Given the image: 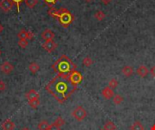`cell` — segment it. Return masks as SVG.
I'll list each match as a JSON object with an SVG mask.
<instances>
[{"label":"cell","mask_w":155,"mask_h":130,"mask_svg":"<svg viewBox=\"0 0 155 130\" xmlns=\"http://www.w3.org/2000/svg\"><path fill=\"white\" fill-rule=\"evenodd\" d=\"M49 7H53L59 0H43Z\"/></svg>","instance_id":"obj_29"},{"label":"cell","mask_w":155,"mask_h":130,"mask_svg":"<svg viewBox=\"0 0 155 130\" xmlns=\"http://www.w3.org/2000/svg\"><path fill=\"white\" fill-rule=\"evenodd\" d=\"M48 130H61V127H59V126L56 125L55 123H53L52 125H50L49 129Z\"/></svg>","instance_id":"obj_30"},{"label":"cell","mask_w":155,"mask_h":130,"mask_svg":"<svg viewBox=\"0 0 155 130\" xmlns=\"http://www.w3.org/2000/svg\"><path fill=\"white\" fill-rule=\"evenodd\" d=\"M45 90L59 102L64 103L76 90L68 78L56 75L45 87Z\"/></svg>","instance_id":"obj_1"},{"label":"cell","mask_w":155,"mask_h":130,"mask_svg":"<svg viewBox=\"0 0 155 130\" xmlns=\"http://www.w3.org/2000/svg\"><path fill=\"white\" fill-rule=\"evenodd\" d=\"M83 64L85 66V67H90L92 64H93V60L89 57V56H86L84 58L83 60Z\"/></svg>","instance_id":"obj_24"},{"label":"cell","mask_w":155,"mask_h":130,"mask_svg":"<svg viewBox=\"0 0 155 130\" xmlns=\"http://www.w3.org/2000/svg\"><path fill=\"white\" fill-rule=\"evenodd\" d=\"M54 123H55L56 125H58L59 127H63V126L65 124V121H64V119L62 117H58V118L55 119Z\"/></svg>","instance_id":"obj_27"},{"label":"cell","mask_w":155,"mask_h":130,"mask_svg":"<svg viewBox=\"0 0 155 130\" xmlns=\"http://www.w3.org/2000/svg\"><path fill=\"white\" fill-rule=\"evenodd\" d=\"M104 130H116V125L113 121H108L104 125Z\"/></svg>","instance_id":"obj_20"},{"label":"cell","mask_w":155,"mask_h":130,"mask_svg":"<svg viewBox=\"0 0 155 130\" xmlns=\"http://www.w3.org/2000/svg\"><path fill=\"white\" fill-rule=\"evenodd\" d=\"M25 98H26V100L28 101L32 100L39 99V93L35 90H29L28 92L25 93Z\"/></svg>","instance_id":"obj_14"},{"label":"cell","mask_w":155,"mask_h":130,"mask_svg":"<svg viewBox=\"0 0 155 130\" xmlns=\"http://www.w3.org/2000/svg\"><path fill=\"white\" fill-rule=\"evenodd\" d=\"M103 130H104V129H103Z\"/></svg>","instance_id":"obj_41"},{"label":"cell","mask_w":155,"mask_h":130,"mask_svg":"<svg viewBox=\"0 0 155 130\" xmlns=\"http://www.w3.org/2000/svg\"><path fill=\"white\" fill-rule=\"evenodd\" d=\"M101 2H102L104 5H109V4L112 2V0H101Z\"/></svg>","instance_id":"obj_35"},{"label":"cell","mask_w":155,"mask_h":130,"mask_svg":"<svg viewBox=\"0 0 155 130\" xmlns=\"http://www.w3.org/2000/svg\"><path fill=\"white\" fill-rule=\"evenodd\" d=\"M122 73L124 77L129 78L134 74V69L132 66L130 65H125L123 69H122Z\"/></svg>","instance_id":"obj_13"},{"label":"cell","mask_w":155,"mask_h":130,"mask_svg":"<svg viewBox=\"0 0 155 130\" xmlns=\"http://www.w3.org/2000/svg\"><path fill=\"white\" fill-rule=\"evenodd\" d=\"M136 73H137V75H138L139 77H141V78H145V77L148 75V73H150V71H149V69H148L145 65H141V66H139V67L137 68Z\"/></svg>","instance_id":"obj_9"},{"label":"cell","mask_w":155,"mask_h":130,"mask_svg":"<svg viewBox=\"0 0 155 130\" xmlns=\"http://www.w3.org/2000/svg\"><path fill=\"white\" fill-rule=\"evenodd\" d=\"M72 116L77 121H83L87 116V112L83 106H77L72 112Z\"/></svg>","instance_id":"obj_4"},{"label":"cell","mask_w":155,"mask_h":130,"mask_svg":"<svg viewBox=\"0 0 155 130\" xmlns=\"http://www.w3.org/2000/svg\"><path fill=\"white\" fill-rule=\"evenodd\" d=\"M86 2H88V3H90V2H93L94 0H85Z\"/></svg>","instance_id":"obj_39"},{"label":"cell","mask_w":155,"mask_h":130,"mask_svg":"<svg viewBox=\"0 0 155 130\" xmlns=\"http://www.w3.org/2000/svg\"><path fill=\"white\" fill-rule=\"evenodd\" d=\"M150 73L152 74V76L155 79V65H153V66L152 67V69L150 70Z\"/></svg>","instance_id":"obj_34"},{"label":"cell","mask_w":155,"mask_h":130,"mask_svg":"<svg viewBox=\"0 0 155 130\" xmlns=\"http://www.w3.org/2000/svg\"><path fill=\"white\" fill-rule=\"evenodd\" d=\"M4 31V26L0 24V33H2Z\"/></svg>","instance_id":"obj_36"},{"label":"cell","mask_w":155,"mask_h":130,"mask_svg":"<svg viewBox=\"0 0 155 130\" xmlns=\"http://www.w3.org/2000/svg\"><path fill=\"white\" fill-rule=\"evenodd\" d=\"M28 104L31 108L33 109H37V107L40 105V100L39 99H35V100H32L28 101Z\"/></svg>","instance_id":"obj_23"},{"label":"cell","mask_w":155,"mask_h":130,"mask_svg":"<svg viewBox=\"0 0 155 130\" xmlns=\"http://www.w3.org/2000/svg\"><path fill=\"white\" fill-rule=\"evenodd\" d=\"M49 127H50V125L48 124V122L46 120H43L38 124L37 128H38V130H48Z\"/></svg>","instance_id":"obj_16"},{"label":"cell","mask_w":155,"mask_h":130,"mask_svg":"<svg viewBox=\"0 0 155 130\" xmlns=\"http://www.w3.org/2000/svg\"><path fill=\"white\" fill-rule=\"evenodd\" d=\"M21 130H30V129H29L28 128H23Z\"/></svg>","instance_id":"obj_38"},{"label":"cell","mask_w":155,"mask_h":130,"mask_svg":"<svg viewBox=\"0 0 155 130\" xmlns=\"http://www.w3.org/2000/svg\"><path fill=\"white\" fill-rule=\"evenodd\" d=\"M0 70L4 74H10L12 71L14 70V66L9 62H4L0 65Z\"/></svg>","instance_id":"obj_8"},{"label":"cell","mask_w":155,"mask_h":130,"mask_svg":"<svg viewBox=\"0 0 155 130\" xmlns=\"http://www.w3.org/2000/svg\"><path fill=\"white\" fill-rule=\"evenodd\" d=\"M14 4H15L16 8H17V12H19V7H20V4L24 1V0H12Z\"/></svg>","instance_id":"obj_31"},{"label":"cell","mask_w":155,"mask_h":130,"mask_svg":"<svg viewBox=\"0 0 155 130\" xmlns=\"http://www.w3.org/2000/svg\"><path fill=\"white\" fill-rule=\"evenodd\" d=\"M53 70L57 73V75L68 78L69 74L76 70V65L71 61L68 56L63 54L53 65Z\"/></svg>","instance_id":"obj_2"},{"label":"cell","mask_w":155,"mask_h":130,"mask_svg":"<svg viewBox=\"0 0 155 130\" xmlns=\"http://www.w3.org/2000/svg\"><path fill=\"white\" fill-rule=\"evenodd\" d=\"M26 33H27V31L25 30V29H23V30H21L18 33L17 36H18L19 39H26Z\"/></svg>","instance_id":"obj_28"},{"label":"cell","mask_w":155,"mask_h":130,"mask_svg":"<svg viewBox=\"0 0 155 130\" xmlns=\"http://www.w3.org/2000/svg\"><path fill=\"white\" fill-rule=\"evenodd\" d=\"M94 17H95V19H97L98 21H103V20L105 18V14H104V12H103L102 10H99V11H97V12L94 14Z\"/></svg>","instance_id":"obj_21"},{"label":"cell","mask_w":155,"mask_h":130,"mask_svg":"<svg viewBox=\"0 0 155 130\" xmlns=\"http://www.w3.org/2000/svg\"><path fill=\"white\" fill-rule=\"evenodd\" d=\"M1 54H2V52H1V50H0V56H1Z\"/></svg>","instance_id":"obj_40"},{"label":"cell","mask_w":155,"mask_h":130,"mask_svg":"<svg viewBox=\"0 0 155 130\" xmlns=\"http://www.w3.org/2000/svg\"><path fill=\"white\" fill-rule=\"evenodd\" d=\"M42 47L48 52H51L53 51H54L57 48V43L55 42H54V40L52 41H45L43 44Z\"/></svg>","instance_id":"obj_6"},{"label":"cell","mask_w":155,"mask_h":130,"mask_svg":"<svg viewBox=\"0 0 155 130\" xmlns=\"http://www.w3.org/2000/svg\"><path fill=\"white\" fill-rule=\"evenodd\" d=\"M34 33L31 32V31H27V33H26V40H32L34 38Z\"/></svg>","instance_id":"obj_32"},{"label":"cell","mask_w":155,"mask_h":130,"mask_svg":"<svg viewBox=\"0 0 155 130\" xmlns=\"http://www.w3.org/2000/svg\"><path fill=\"white\" fill-rule=\"evenodd\" d=\"M14 6V3L12 0H1L0 1V8L4 12H9Z\"/></svg>","instance_id":"obj_7"},{"label":"cell","mask_w":155,"mask_h":130,"mask_svg":"<svg viewBox=\"0 0 155 130\" xmlns=\"http://www.w3.org/2000/svg\"><path fill=\"white\" fill-rule=\"evenodd\" d=\"M68 80H69V81L72 83V85H73L74 87H77V85L80 84V83L82 82V81H83V76H82V74H81L79 71H77L75 70V71H74L73 72H71V73L69 74Z\"/></svg>","instance_id":"obj_5"},{"label":"cell","mask_w":155,"mask_h":130,"mask_svg":"<svg viewBox=\"0 0 155 130\" xmlns=\"http://www.w3.org/2000/svg\"><path fill=\"white\" fill-rule=\"evenodd\" d=\"M1 127H2V129L3 130H14L15 128V123L11 119H5L2 123Z\"/></svg>","instance_id":"obj_12"},{"label":"cell","mask_w":155,"mask_h":130,"mask_svg":"<svg viewBox=\"0 0 155 130\" xmlns=\"http://www.w3.org/2000/svg\"><path fill=\"white\" fill-rule=\"evenodd\" d=\"M28 69L32 73H36L40 70V66L37 62H32V63H30Z\"/></svg>","instance_id":"obj_15"},{"label":"cell","mask_w":155,"mask_h":130,"mask_svg":"<svg viewBox=\"0 0 155 130\" xmlns=\"http://www.w3.org/2000/svg\"><path fill=\"white\" fill-rule=\"evenodd\" d=\"M113 101L115 105H121L124 101V98L120 94H116L113 98Z\"/></svg>","instance_id":"obj_18"},{"label":"cell","mask_w":155,"mask_h":130,"mask_svg":"<svg viewBox=\"0 0 155 130\" xmlns=\"http://www.w3.org/2000/svg\"><path fill=\"white\" fill-rule=\"evenodd\" d=\"M18 45H19L21 48H25V47L28 45V40H26V39H19V41H18Z\"/></svg>","instance_id":"obj_26"},{"label":"cell","mask_w":155,"mask_h":130,"mask_svg":"<svg viewBox=\"0 0 155 130\" xmlns=\"http://www.w3.org/2000/svg\"><path fill=\"white\" fill-rule=\"evenodd\" d=\"M41 36L45 41H52V40H54L55 35H54V33L53 31H51L50 29H45L42 33Z\"/></svg>","instance_id":"obj_10"},{"label":"cell","mask_w":155,"mask_h":130,"mask_svg":"<svg viewBox=\"0 0 155 130\" xmlns=\"http://www.w3.org/2000/svg\"><path fill=\"white\" fill-rule=\"evenodd\" d=\"M24 1L25 5L29 8H33L38 4V0H24Z\"/></svg>","instance_id":"obj_22"},{"label":"cell","mask_w":155,"mask_h":130,"mask_svg":"<svg viewBox=\"0 0 155 130\" xmlns=\"http://www.w3.org/2000/svg\"><path fill=\"white\" fill-rule=\"evenodd\" d=\"M6 88V85L5 83L3 81H0V91H4Z\"/></svg>","instance_id":"obj_33"},{"label":"cell","mask_w":155,"mask_h":130,"mask_svg":"<svg viewBox=\"0 0 155 130\" xmlns=\"http://www.w3.org/2000/svg\"><path fill=\"white\" fill-rule=\"evenodd\" d=\"M48 14H49L50 16H52V17L57 19V17H58V10H57L55 7H54V6H53V7H50L49 10H48Z\"/></svg>","instance_id":"obj_19"},{"label":"cell","mask_w":155,"mask_h":130,"mask_svg":"<svg viewBox=\"0 0 155 130\" xmlns=\"http://www.w3.org/2000/svg\"><path fill=\"white\" fill-rule=\"evenodd\" d=\"M102 95L105 100H111L112 98H114V90L111 89L110 87H105L102 91Z\"/></svg>","instance_id":"obj_11"},{"label":"cell","mask_w":155,"mask_h":130,"mask_svg":"<svg viewBox=\"0 0 155 130\" xmlns=\"http://www.w3.org/2000/svg\"><path fill=\"white\" fill-rule=\"evenodd\" d=\"M151 130H155V124L153 126V127H152V128H151Z\"/></svg>","instance_id":"obj_37"},{"label":"cell","mask_w":155,"mask_h":130,"mask_svg":"<svg viewBox=\"0 0 155 130\" xmlns=\"http://www.w3.org/2000/svg\"><path fill=\"white\" fill-rule=\"evenodd\" d=\"M131 130H144V127H143V125L140 121H135L132 125Z\"/></svg>","instance_id":"obj_17"},{"label":"cell","mask_w":155,"mask_h":130,"mask_svg":"<svg viewBox=\"0 0 155 130\" xmlns=\"http://www.w3.org/2000/svg\"><path fill=\"white\" fill-rule=\"evenodd\" d=\"M59 23L64 27H68L74 20V16L72 14L70 11H68L66 8H60L58 9V17H57Z\"/></svg>","instance_id":"obj_3"},{"label":"cell","mask_w":155,"mask_h":130,"mask_svg":"<svg viewBox=\"0 0 155 130\" xmlns=\"http://www.w3.org/2000/svg\"><path fill=\"white\" fill-rule=\"evenodd\" d=\"M117 86H118V81H117L116 79H112V80H110L109 84H108V87H110L111 89L114 90V89L117 88Z\"/></svg>","instance_id":"obj_25"}]
</instances>
